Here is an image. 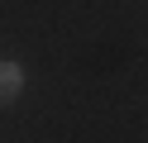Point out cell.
Instances as JSON below:
<instances>
[{"mask_svg":"<svg viewBox=\"0 0 148 143\" xmlns=\"http://www.w3.org/2000/svg\"><path fill=\"white\" fill-rule=\"evenodd\" d=\"M19 91H24V72H19V62H0V105H10Z\"/></svg>","mask_w":148,"mask_h":143,"instance_id":"1","label":"cell"}]
</instances>
